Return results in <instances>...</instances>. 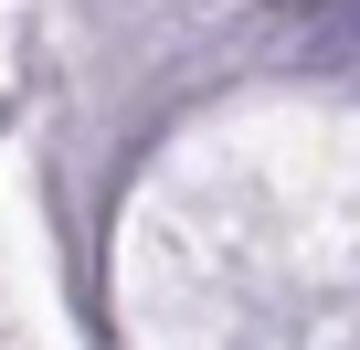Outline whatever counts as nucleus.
I'll return each instance as SVG.
<instances>
[{"label": "nucleus", "mask_w": 360, "mask_h": 350, "mask_svg": "<svg viewBox=\"0 0 360 350\" xmlns=\"http://www.w3.org/2000/svg\"><path fill=\"white\" fill-rule=\"evenodd\" d=\"M318 22H339V32H360V0H318Z\"/></svg>", "instance_id": "f257e3e1"}]
</instances>
